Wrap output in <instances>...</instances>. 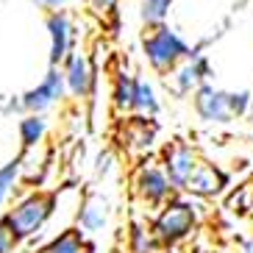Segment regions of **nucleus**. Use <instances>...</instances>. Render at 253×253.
<instances>
[{"label":"nucleus","instance_id":"f257e3e1","mask_svg":"<svg viewBox=\"0 0 253 253\" xmlns=\"http://www.w3.org/2000/svg\"><path fill=\"white\" fill-rule=\"evenodd\" d=\"M198 223H201V201L192 195L175 192L164 206L156 209V217L148 225L164 248H172L192 237Z\"/></svg>","mask_w":253,"mask_h":253},{"label":"nucleus","instance_id":"f03ea898","mask_svg":"<svg viewBox=\"0 0 253 253\" xmlns=\"http://www.w3.org/2000/svg\"><path fill=\"white\" fill-rule=\"evenodd\" d=\"M50 209H53V192L31 189V192L20 195L6 209V214L0 217V223L8 228V234L14 237L17 245H25V242H34L42 234L47 217H50Z\"/></svg>","mask_w":253,"mask_h":253},{"label":"nucleus","instance_id":"7ed1b4c3","mask_svg":"<svg viewBox=\"0 0 253 253\" xmlns=\"http://www.w3.org/2000/svg\"><path fill=\"white\" fill-rule=\"evenodd\" d=\"M142 53H145V59H148L150 70L159 75H167L178 61H184L192 47L184 42L178 31H172L167 23L156 25V28H148L145 31V37H142Z\"/></svg>","mask_w":253,"mask_h":253},{"label":"nucleus","instance_id":"20e7f679","mask_svg":"<svg viewBox=\"0 0 253 253\" xmlns=\"http://www.w3.org/2000/svg\"><path fill=\"white\" fill-rule=\"evenodd\" d=\"M131 186H134V195L148 209L164 206V203L175 195L170 178H167V172L162 170V164L148 162V159L139 162V167L134 170V181H131Z\"/></svg>","mask_w":253,"mask_h":253},{"label":"nucleus","instance_id":"39448f33","mask_svg":"<svg viewBox=\"0 0 253 253\" xmlns=\"http://www.w3.org/2000/svg\"><path fill=\"white\" fill-rule=\"evenodd\" d=\"M67 97V86H64V73L56 64H47V73L42 75V81L37 86H31L28 92L17 97L20 100V112L25 114H45L50 106L61 103Z\"/></svg>","mask_w":253,"mask_h":253},{"label":"nucleus","instance_id":"423d86ee","mask_svg":"<svg viewBox=\"0 0 253 253\" xmlns=\"http://www.w3.org/2000/svg\"><path fill=\"white\" fill-rule=\"evenodd\" d=\"M201 153H198V148L195 145H189V142L184 139H172L164 145L162 150V170L167 172V178H170L172 189L175 192H184L186 181H189V175L195 172V167L201 164Z\"/></svg>","mask_w":253,"mask_h":253},{"label":"nucleus","instance_id":"0eeeda50","mask_svg":"<svg viewBox=\"0 0 253 253\" xmlns=\"http://www.w3.org/2000/svg\"><path fill=\"white\" fill-rule=\"evenodd\" d=\"M209 75H211L209 59L201 50H192L184 61H178V64L167 73V86L172 89V95L184 97V95H192L201 84H206Z\"/></svg>","mask_w":253,"mask_h":253},{"label":"nucleus","instance_id":"6e6552de","mask_svg":"<svg viewBox=\"0 0 253 253\" xmlns=\"http://www.w3.org/2000/svg\"><path fill=\"white\" fill-rule=\"evenodd\" d=\"M159 136L156 120L148 114H128L120 126V145L128 156H145L153 150Z\"/></svg>","mask_w":253,"mask_h":253},{"label":"nucleus","instance_id":"1a4fd4ad","mask_svg":"<svg viewBox=\"0 0 253 253\" xmlns=\"http://www.w3.org/2000/svg\"><path fill=\"white\" fill-rule=\"evenodd\" d=\"M61 73H64V86H67V95L78 97H89L95 92V81H97V70L92 64V59L81 50H70L64 56V61L59 64Z\"/></svg>","mask_w":253,"mask_h":253},{"label":"nucleus","instance_id":"9d476101","mask_svg":"<svg viewBox=\"0 0 253 253\" xmlns=\"http://www.w3.org/2000/svg\"><path fill=\"white\" fill-rule=\"evenodd\" d=\"M45 25H47V37H50V56H47V61L59 67L61 61H64V56L70 50H75V34L78 31H75L73 17H70L67 8L47 11Z\"/></svg>","mask_w":253,"mask_h":253},{"label":"nucleus","instance_id":"9b49d317","mask_svg":"<svg viewBox=\"0 0 253 253\" xmlns=\"http://www.w3.org/2000/svg\"><path fill=\"white\" fill-rule=\"evenodd\" d=\"M192 106H195V114L203 123H211V126H225V123L234 120L228 112V103H225V89H217L214 84L209 81L192 92Z\"/></svg>","mask_w":253,"mask_h":253},{"label":"nucleus","instance_id":"f8f14e48","mask_svg":"<svg viewBox=\"0 0 253 253\" xmlns=\"http://www.w3.org/2000/svg\"><path fill=\"white\" fill-rule=\"evenodd\" d=\"M225 186H228V175H225L217 164H211V162L203 159V162L195 167V172L189 175V181H186L184 195H192V198H198V201H209V198L223 195Z\"/></svg>","mask_w":253,"mask_h":253},{"label":"nucleus","instance_id":"ddd939ff","mask_svg":"<svg viewBox=\"0 0 253 253\" xmlns=\"http://www.w3.org/2000/svg\"><path fill=\"white\" fill-rule=\"evenodd\" d=\"M53 164V148L39 142L34 148H23L17 153V167H20V184L25 186H34L37 189L42 181H45L47 170Z\"/></svg>","mask_w":253,"mask_h":253},{"label":"nucleus","instance_id":"4468645a","mask_svg":"<svg viewBox=\"0 0 253 253\" xmlns=\"http://www.w3.org/2000/svg\"><path fill=\"white\" fill-rule=\"evenodd\" d=\"M109 201H106L100 192H84L81 206H78V214H75V228L84 231L86 237H95V234H103L106 225H109Z\"/></svg>","mask_w":253,"mask_h":253},{"label":"nucleus","instance_id":"2eb2a0df","mask_svg":"<svg viewBox=\"0 0 253 253\" xmlns=\"http://www.w3.org/2000/svg\"><path fill=\"white\" fill-rule=\"evenodd\" d=\"M92 251H95V248H92V239L73 225V228L45 239L42 245H37L34 253H92Z\"/></svg>","mask_w":253,"mask_h":253},{"label":"nucleus","instance_id":"dca6fc26","mask_svg":"<svg viewBox=\"0 0 253 253\" xmlns=\"http://www.w3.org/2000/svg\"><path fill=\"white\" fill-rule=\"evenodd\" d=\"M47 136V117L45 114H23L17 123V139L20 148H34Z\"/></svg>","mask_w":253,"mask_h":253},{"label":"nucleus","instance_id":"f3484780","mask_svg":"<svg viewBox=\"0 0 253 253\" xmlns=\"http://www.w3.org/2000/svg\"><path fill=\"white\" fill-rule=\"evenodd\" d=\"M159 112H162V103H159V95H156V89H153V84H150L148 78L136 75L131 114H148V117H156Z\"/></svg>","mask_w":253,"mask_h":253},{"label":"nucleus","instance_id":"a211bd4d","mask_svg":"<svg viewBox=\"0 0 253 253\" xmlns=\"http://www.w3.org/2000/svg\"><path fill=\"white\" fill-rule=\"evenodd\" d=\"M134 84H136V75L128 73V70H120V73L114 75L112 103L120 114H131V106H134Z\"/></svg>","mask_w":253,"mask_h":253},{"label":"nucleus","instance_id":"6ab92c4d","mask_svg":"<svg viewBox=\"0 0 253 253\" xmlns=\"http://www.w3.org/2000/svg\"><path fill=\"white\" fill-rule=\"evenodd\" d=\"M128 251H131V253H164L167 248L153 237L150 225L134 223V225H131V231H128Z\"/></svg>","mask_w":253,"mask_h":253},{"label":"nucleus","instance_id":"aec40b11","mask_svg":"<svg viewBox=\"0 0 253 253\" xmlns=\"http://www.w3.org/2000/svg\"><path fill=\"white\" fill-rule=\"evenodd\" d=\"M175 0H139V20L145 28H156L167 23V14Z\"/></svg>","mask_w":253,"mask_h":253},{"label":"nucleus","instance_id":"412c9836","mask_svg":"<svg viewBox=\"0 0 253 253\" xmlns=\"http://www.w3.org/2000/svg\"><path fill=\"white\" fill-rule=\"evenodd\" d=\"M17 184H20V167H17V156H11L6 164H0V209L14 195Z\"/></svg>","mask_w":253,"mask_h":253},{"label":"nucleus","instance_id":"4be33fe9","mask_svg":"<svg viewBox=\"0 0 253 253\" xmlns=\"http://www.w3.org/2000/svg\"><path fill=\"white\" fill-rule=\"evenodd\" d=\"M86 6H89V11H95L100 20H109L112 23V34H117L120 28V14H117V6H120V0H84Z\"/></svg>","mask_w":253,"mask_h":253},{"label":"nucleus","instance_id":"5701e85b","mask_svg":"<svg viewBox=\"0 0 253 253\" xmlns=\"http://www.w3.org/2000/svg\"><path fill=\"white\" fill-rule=\"evenodd\" d=\"M251 95L248 89H237V92H225V103H228L231 117H245L248 106H251Z\"/></svg>","mask_w":253,"mask_h":253},{"label":"nucleus","instance_id":"b1692460","mask_svg":"<svg viewBox=\"0 0 253 253\" xmlns=\"http://www.w3.org/2000/svg\"><path fill=\"white\" fill-rule=\"evenodd\" d=\"M114 162H117V159H114L112 150H103V153L97 156V162H95V175L97 178H106V175L114 170Z\"/></svg>","mask_w":253,"mask_h":253},{"label":"nucleus","instance_id":"393cba45","mask_svg":"<svg viewBox=\"0 0 253 253\" xmlns=\"http://www.w3.org/2000/svg\"><path fill=\"white\" fill-rule=\"evenodd\" d=\"M17 242H14V237L8 234V228L3 223H0V253H17Z\"/></svg>","mask_w":253,"mask_h":253},{"label":"nucleus","instance_id":"a878e982","mask_svg":"<svg viewBox=\"0 0 253 253\" xmlns=\"http://www.w3.org/2000/svg\"><path fill=\"white\" fill-rule=\"evenodd\" d=\"M42 11H59V8H67L73 0H34Z\"/></svg>","mask_w":253,"mask_h":253},{"label":"nucleus","instance_id":"bb28decb","mask_svg":"<svg viewBox=\"0 0 253 253\" xmlns=\"http://www.w3.org/2000/svg\"><path fill=\"white\" fill-rule=\"evenodd\" d=\"M242 253H253V234L242 239Z\"/></svg>","mask_w":253,"mask_h":253}]
</instances>
